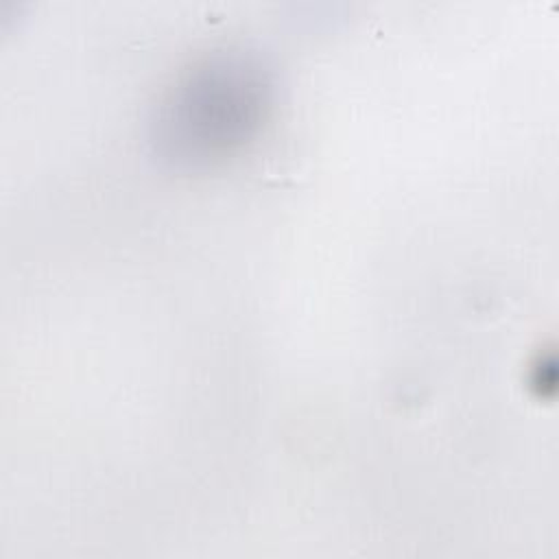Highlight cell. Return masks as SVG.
Segmentation results:
<instances>
[{
	"instance_id": "1",
	"label": "cell",
	"mask_w": 559,
	"mask_h": 559,
	"mask_svg": "<svg viewBox=\"0 0 559 559\" xmlns=\"http://www.w3.org/2000/svg\"><path fill=\"white\" fill-rule=\"evenodd\" d=\"M269 98V74L258 59L242 52L201 59L159 103L157 148L188 166L223 159L258 131Z\"/></svg>"
}]
</instances>
